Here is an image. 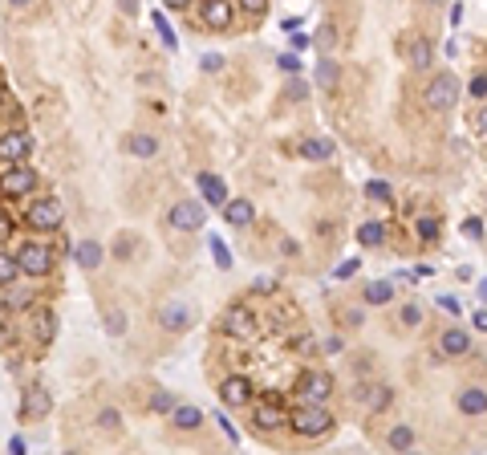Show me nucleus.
I'll use <instances>...</instances> for the list:
<instances>
[{
    "label": "nucleus",
    "instance_id": "2f4dec72",
    "mask_svg": "<svg viewBox=\"0 0 487 455\" xmlns=\"http://www.w3.org/2000/svg\"><path fill=\"white\" fill-rule=\"evenodd\" d=\"M94 427H97V431H118V427H122V415H118L114 406H102V410H97V419H94Z\"/></svg>",
    "mask_w": 487,
    "mask_h": 455
},
{
    "label": "nucleus",
    "instance_id": "72a5a7b5",
    "mask_svg": "<svg viewBox=\"0 0 487 455\" xmlns=\"http://www.w3.org/2000/svg\"><path fill=\"white\" fill-rule=\"evenodd\" d=\"M16 273H20V268H16V256L0 252V289H4V285H13V280H16Z\"/></svg>",
    "mask_w": 487,
    "mask_h": 455
},
{
    "label": "nucleus",
    "instance_id": "423d86ee",
    "mask_svg": "<svg viewBox=\"0 0 487 455\" xmlns=\"http://www.w3.org/2000/svg\"><path fill=\"white\" fill-rule=\"evenodd\" d=\"M203 220H208V211H203L199 199H179V203H171V211H167V224L175 228V232H199Z\"/></svg>",
    "mask_w": 487,
    "mask_h": 455
},
{
    "label": "nucleus",
    "instance_id": "412c9836",
    "mask_svg": "<svg viewBox=\"0 0 487 455\" xmlns=\"http://www.w3.org/2000/svg\"><path fill=\"white\" fill-rule=\"evenodd\" d=\"M171 422H175L179 431H199V427H203V410L191 403H179L175 410H171Z\"/></svg>",
    "mask_w": 487,
    "mask_h": 455
},
{
    "label": "nucleus",
    "instance_id": "c756f323",
    "mask_svg": "<svg viewBox=\"0 0 487 455\" xmlns=\"http://www.w3.org/2000/svg\"><path fill=\"white\" fill-rule=\"evenodd\" d=\"M390 403H394V390H390V386H373L370 394H366V406H370L373 415H378V410H386Z\"/></svg>",
    "mask_w": 487,
    "mask_h": 455
},
{
    "label": "nucleus",
    "instance_id": "6e6552de",
    "mask_svg": "<svg viewBox=\"0 0 487 455\" xmlns=\"http://www.w3.org/2000/svg\"><path fill=\"white\" fill-rule=\"evenodd\" d=\"M29 150H32V138L25 134V130H4V134H0V159L8 162V167L25 162Z\"/></svg>",
    "mask_w": 487,
    "mask_h": 455
},
{
    "label": "nucleus",
    "instance_id": "052dcab7",
    "mask_svg": "<svg viewBox=\"0 0 487 455\" xmlns=\"http://www.w3.org/2000/svg\"><path fill=\"white\" fill-rule=\"evenodd\" d=\"M65 455H78V451H65Z\"/></svg>",
    "mask_w": 487,
    "mask_h": 455
},
{
    "label": "nucleus",
    "instance_id": "a18cd8bd",
    "mask_svg": "<svg viewBox=\"0 0 487 455\" xmlns=\"http://www.w3.org/2000/svg\"><path fill=\"white\" fill-rule=\"evenodd\" d=\"M289 45H292V53H301V49L313 45V37H308V32H292V37H289Z\"/></svg>",
    "mask_w": 487,
    "mask_h": 455
},
{
    "label": "nucleus",
    "instance_id": "864d4df0",
    "mask_svg": "<svg viewBox=\"0 0 487 455\" xmlns=\"http://www.w3.org/2000/svg\"><path fill=\"white\" fill-rule=\"evenodd\" d=\"M313 41H321V45H329V41H333V25H321V32H317Z\"/></svg>",
    "mask_w": 487,
    "mask_h": 455
},
{
    "label": "nucleus",
    "instance_id": "de8ad7c7",
    "mask_svg": "<svg viewBox=\"0 0 487 455\" xmlns=\"http://www.w3.org/2000/svg\"><path fill=\"white\" fill-rule=\"evenodd\" d=\"M8 455H29V443H25L20 435H13L8 439Z\"/></svg>",
    "mask_w": 487,
    "mask_h": 455
},
{
    "label": "nucleus",
    "instance_id": "cd10ccee",
    "mask_svg": "<svg viewBox=\"0 0 487 455\" xmlns=\"http://www.w3.org/2000/svg\"><path fill=\"white\" fill-rule=\"evenodd\" d=\"M414 232H419V240H422V244H431V240H438L443 224H438L435 215H419V220H414Z\"/></svg>",
    "mask_w": 487,
    "mask_h": 455
},
{
    "label": "nucleus",
    "instance_id": "8fccbe9b",
    "mask_svg": "<svg viewBox=\"0 0 487 455\" xmlns=\"http://www.w3.org/2000/svg\"><path fill=\"white\" fill-rule=\"evenodd\" d=\"M220 65H224L220 53H208V57H203V69H208V73H211V69H220Z\"/></svg>",
    "mask_w": 487,
    "mask_h": 455
},
{
    "label": "nucleus",
    "instance_id": "4d7b16f0",
    "mask_svg": "<svg viewBox=\"0 0 487 455\" xmlns=\"http://www.w3.org/2000/svg\"><path fill=\"white\" fill-rule=\"evenodd\" d=\"M438 305L447 309V313H459V301H455V297H438Z\"/></svg>",
    "mask_w": 487,
    "mask_h": 455
},
{
    "label": "nucleus",
    "instance_id": "f8f14e48",
    "mask_svg": "<svg viewBox=\"0 0 487 455\" xmlns=\"http://www.w3.org/2000/svg\"><path fill=\"white\" fill-rule=\"evenodd\" d=\"M220 403H224V406L252 403V382H248L244 374H232V378H224V382H220Z\"/></svg>",
    "mask_w": 487,
    "mask_h": 455
},
{
    "label": "nucleus",
    "instance_id": "09e8293b",
    "mask_svg": "<svg viewBox=\"0 0 487 455\" xmlns=\"http://www.w3.org/2000/svg\"><path fill=\"white\" fill-rule=\"evenodd\" d=\"M215 422H220V427H224V435L232 439V443H236V439H240V435H236V427H232V422H227V415H215Z\"/></svg>",
    "mask_w": 487,
    "mask_h": 455
},
{
    "label": "nucleus",
    "instance_id": "1a4fd4ad",
    "mask_svg": "<svg viewBox=\"0 0 487 455\" xmlns=\"http://www.w3.org/2000/svg\"><path fill=\"white\" fill-rule=\"evenodd\" d=\"M195 313L187 301H167V305L159 309V325L167 329V333H183V329H191Z\"/></svg>",
    "mask_w": 487,
    "mask_h": 455
},
{
    "label": "nucleus",
    "instance_id": "2eb2a0df",
    "mask_svg": "<svg viewBox=\"0 0 487 455\" xmlns=\"http://www.w3.org/2000/svg\"><path fill=\"white\" fill-rule=\"evenodd\" d=\"M438 350H443V358H463V354H471V333H467V329H459V325H451V329H443Z\"/></svg>",
    "mask_w": 487,
    "mask_h": 455
},
{
    "label": "nucleus",
    "instance_id": "13d9d810",
    "mask_svg": "<svg viewBox=\"0 0 487 455\" xmlns=\"http://www.w3.org/2000/svg\"><path fill=\"white\" fill-rule=\"evenodd\" d=\"M479 297H483V301H487V280H483V285H479Z\"/></svg>",
    "mask_w": 487,
    "mask_h": 455
},
{
    "label": "nucleus",
    "instance_id": "7ed1b4c3",
    "mask_svg": "<svg viewBox=\"0 0 487 455\" xmlns=\"http://www.w3.org/2000/svg\"><path fill=\"white\" fill-rule=\"evenodd\" d=\"M25 224H29L32 232H57V228L65 224L61 199H53V195H45V199H32L29 211H25Z\"/></svg>",
    "mask_w": 487,
    "mask_h": 455
},
{
    "label": "nucleus",
    "instance_id": "ea45409f",
    "mask_svg": "<svg viewBox=\"0 0 487 455\" xmlns=\"http://www.w3.org/2000/svg\"><path fill=\"white\" fill-rule=\"evenodd\" d=\"M463 236H467V240H483V220H479V215H467V220H463Z\"/></svg>",
    "mask_w": 487,
    "mask_h": 455
},
{
    "label": "nucleus",
    "instance_id": "79ce46f5",
    "mask_svg": "<svg viewBox=\"0 0 487 455\" xmlns=\"http://www.w3.org/2000/svg\"><path fill=\"white\" fill-rule=\"evenodd\" d=\"M284 98H289V102H301V98H308V85H305V81H296V78H292L289 85H284Z\"/></svg>",
    "mask_w": 487,
    "mask_h": 455
},
{
    "label": "nucleus",
    "instance_id": "9d476101",
    "mask_svg": "<svg viewBox=\"0 0 487 455\" xmlns=\"http://www.w3.org/2000/svg\"><path fill=\"white\" fill-rule=\"evenodd\" d=\"M199 16H203V25L215 32L232 29V20H236V4L232 0H211V4H199Z\"/></svg>",
    "mask_w": 487,
    "mask_h": 455
},
{
    "label": "nucleus",
    "instance_id": "e433bc0d",
    "mask_svg": "<svg viewBox=\"0 0 487 455\" xmlns=\"http://www.w3.org/2000/svg\"><path fill=\"white\" fill-rule=\"evenodd\" d=\"M150 20H155V29L162 32V45H167V49H175L179 41H175V29L167 25V16H162V13H150Z\"/></svg>",
    "mask_w": 487,
    "mask_h": 455
},
{
    "label": "nucleus",
    "instance_id": "9b49d317",
    "mask_svg": "<svg viewBox=\"0 0 487 455\" xmlns=\"http://www.w3.org/2000/svg\"><path fill=\"white\" fill-rule=\"evenodd\" d=\"M53 410V394L45 386H29L20 394V419H45Z\"/></svg>",
    "mask_w": 487,
    "mask_h": 455
},
{
    "label": "nucleus",
    "instance_id": "f3484780",
    "mask_svg": "<svg viewBox=\"0 0 487 455\" xmlns=\"http://www.w3.org/2000/svg\"><path fill=\"white\" fill-rule=\"evenodd\" d=\"M455 406L463 410V415H487V390L483 386H463L459 394H455Z\"/></svg>",
    "mask_w": 487,
    "mask_h": 455
},
{
    "label": "nucleus",
    "instance_id": "6e6d98bb",
    "mask_svg": "<svg viewBox=\"0 0 487 455\" xmlns=\"http://www.w3.org/2000/svg\"><path fill=\"white\" fill-rule=\"evenodd\" d=\"M471 325H475V329H487V309H479V313H471Z\"/></svg>",
    "mask_w": 487,
    "mask_h": 455
},
{
    "label": "nucleus",
    "instance_id": "b1692460",
    "mask_svg": "<svg viewBox=\"0 0 487 455\" xmlns=\"http://www.w3.org/2000/svg\"><path fill=\"white\" fill-rule=\"evenodd\" d=\"M301 155L313 162L329 159V155H333V138H305V143H301Z\"/></svg>",
    "mask_w": 487,
    "mask_h": 455
},
{
    "label": "nucleus",
    "instance_id": "dca6fc26",
    "mask_svg": "<svg viewBox=\"0 0 487 455\" xmlns=\"http://www.w3.org/2000/svg\"><path fill=\"white\" fill-rule=\"evenodd\" d=\"M195 183H199V191H203V199H208L211 208H224L227 199H232V195H227V183L220 175H211V171H199Z\"/></svg>",
    "mask_w": 487,
    "mask_h": 455
},
{
    "label": "nucleus",
    "instance_id": "f03ea898",
    "mask_svg": "<svg viewBox=\"0 0 487 455\" xmlns=\"http://www.w3.org/2000/svg\"><path fill=\"white\" fill-rule=\"evenodd\" d=\"M16 268L25 276H49L53 273V248L45 240H25L16 248Z\"/></svg>",
    "mask_w": 487,
    "mask_h": 455
},
{
    "label": "nucleus",
    "instance_id": "f704fd0d",
    "mask_svg": "<svg viewBox=\"0 0 487 455\" xmlns=\"http://www.w3.org/2000/svg\"><path fill=\"white\" fill-rule=\"evenodd\" d=\"M134 244H138V236H134V232H122V236L114 240V260H126L130 252H134Z\"/></svg>",
    "mask_w": 487,
    "mask_h": 455
},
{
    "label": "nucleus",
    "instance_id": "393cba45",
    "mask_svg": "<svg viewBox=\"0 0 487 455\" xmlns=\"http://www.w3.org/2000/svg\"><path fill=\"white\" fill-rule=\"evenodd\" d=\"M357 240L366 244V248H378V244L386 240V224H378V220H366V224L357 228Z\"/></svg>",
    "mask_w": 487,
    "mask_h": 455
},
{
    "label": "nucleus",
    "instance_id": "6ab92c4d",
    "mask_svg": "<svg viewBox=\"0 0 487 455\" xmlns=\"http://www.w3.org/2000/svg\"><path fill=\"white\" fill-rule=\"evenodd\" d=\"M224 220L232 228H248L256 220V208H252V199H227L224 203Z\"/></svg>",
    "mask_w": 487,
    "mask_h": 455
},
{
    "label": "nucleus",
    "instance_id": "4be33fe9",
    "mask_svg": "<svg viewBox=\"0 0 487 455\" xmlns=\"http://www.w3.org/2000/svg\"><path fill=\"white\" fill-rule=\"evenodd\" d=\"M126 150L134 159H155V155H159V138H155V134H130Z\"/></svg>",
    "mask_w": 487,
    "mask_h": 455
},
{
    "label": "nucleus",
    "instance_id": "603ef678",
    "mask_svg": "<svg viewBox=\"0 0 487 455\" xmlns=\"http://www.w3.org/2000/svg\"><path fill=\"white\" fill-rule=\"evenodd\" d=\"M264 8H268V0H248V13L252 16H264Z\"/></svg>",
    "mask_w": 487,
    "mask_h": 455
},
{
    "label": "nucleus",
    "instance_id": "aec40b11",
    "mask_svg": "<svg viewBox=\"0 0 487 455\" xmlns=\"http://www.w3.org/2000/svg\"><path fill=\"white\" fill-rule=\"evenodd\" d=\"M406 57H410V65H414V69H431V65H435V49H431V41H426V37H410Z\"/></svg>",
    "mask_w": 487,
    "mask_h": 455
},
{
    "label": "nucleus",
    "instance_id": "7c9ffc66",
    "mask_svg": "<svg viewBox=\"0 0 487 455\" xmlns=\"http://www.w3.org/2000/svg\"><path fill=\"white\" fill-rule=\"evenodd\" d=\"M175 394H171V390H155V394H150V410H155V415H171V410H175Z\"/></svg>",
    "mask_w": 487,
    "mask_h": 455
},
{
    "label": "nucleus",
    "instance_id": "bb28decb",
    "mask_svg": "<svg viewBox=\"0 0 487 455\" xmlns=\"http://www.w3.org/2000/svg\"><path fill=\"white\" fill-rule=\"evenodd\" d=\"M390 297H394L390 280H370L366 285V305H390Z\"/></svg>",
    "mask_w": 487,
    "mask_h": 455
},
{
    "label": "nucleus",
    "instance_id": "bf43d9fd",
    "mask_svg": "<svg viewBox=\"0 0 487 455\" xmlns=\"http://www.w3.org/2000/svg\"><path fill=\"white\" fill-rule=\"evenodd\" d=\"M406 455H422V451H406Z\"/></svg>",
    "mask_w": 487,
    "mask_h": 455
},
{
    "label": "nucleus",
    "instance_id": "49530a36",
    "mask_svg": "<svg viewBox=\"0 0 487 455\" xmlns=\"http://www.w3.org/2000/svg\"><path fill=\"white\" fill-rule=\"evenodd\" d=\"M354 273H357V260H341V264H337V273H333V276H337V280H349Z\"/></svg>",
    "mask_w": 487,
    "mask_h": 455
},
{
    "label": "nucleus",
    "instance_id": "c85d7f7f",
    "mask_svg": "<svg viewBox=\"0 0 487 455\" xmlns=\"http://www.w3.org/2000/svg\"><path fill=\"white\" fill-rule=\"evenodd\" d=\"M37 338H41V341L57 338V317H53L49 309H37Z\"/></svg>",
    "mask_w": 487,
    "mask_h": 455
},
{
    "label": "nucleus",
    "instance_id": "58836bf2",
    "mask_svg": "<svg viewBox=\"0 0 487 455\" xmlns=\"http://www.w3.org/2000/svg\"><path fill=\"white\" fill-rule=\"evenodd\" d=\"M211 252H215V264L220 268H232V252H227V244L220 236H211Z\"/></svg>",
    "mask_w": 487,
    "mask_h": 455
},
{
    "label": "nucleus",
    "instance_id": "c03bdc74",
    "mask_svg": "<svg viewBox=\"0 0 487 455\" xmlns=\"http://www.w3.org/2000/svg\"><path fill=\"white\" fill-rule=\"evenodd\" d=\"M471 98H487V73H475V78H471Z\"/></svg>",
    "mask_w": 487,
    "mask_h": 455
},
{
    "label": "nucleus",
    "instance_id": "5fc2aeb1",
    "mask_svg": "<svg viewBox=\"0 0 487 455\" xmlns=\"http://www.w3.org/2000/svg\"><path fill=\"white\" fill-rule=\"evenodd\" d=\"M272 289H276L272 276H260V280H256V292H272Z\"/></svg>",
    "mask_w": 487,
    "mask_h": 455
},
{
    "label": "nucleus",
    "instance_id": "ddd939ff",
    "mask_svg": "<svg viewBox=\"0 0 487 455\" xmlns=\"http://www.w3.org/2000/svg\"><path fill=\"white\" fill-rule=\"evenodd\" d=\"M220 329L224 333H232V338H248L252 329H256V317H252V309H244V305H232L224 313V321H220Z\"/></svg>",
    "mask_w": 487,
    "mask_h": 455
},
{
    "label": "nucleus",
    "instance_id": "a878e982",
    "mask_svg": "<svg viewBox=\"0 0 487 455\" xmlns=\"http://www.w3.org/2000/svg\"><path fill=\"white\" fill-rule=\"evenodd\" d=\"M337 78H341V69L333 57H321V65H317V85L321 90H337Z\"/></svg>",
    "mask_w": 487,
    "mask_h": 455
},
{
    "label": "nucleus",
    "instance_id": "5701e85b",
    "mask_svg": "<svg viewBox=\"0 0 487 455\" xmlns=\"http://www.w3.org/2000/svg\"><path fill=\"white\" fill-rule=\"evenodd\" d=\"M386 443L394 447V451H414V427H410V422H398V427H390Z\"/></svg>",
    "mask_w": 487,
    "mask_h": 455
},
{
    "label": "nucleus",
    "instance_id": "a19ab883",
    "mask_svg": "<svg viewBox=\"0 0 487 455\" xmlns=\"http://www.w3.org/2000/svg\"><path fill=\"white\" fill-rule=\"evenodd\" d=\"M398 321H402V325H422V309L414 305V301H406L402 313H398Z\"/></svg>",
    "mask_w": 487,
    "mask_h": 455
},
{
    "label": "nucleus",
    "instance_id": "0eeeda50",
    "mask_svg": "<svg viewBox=\"0 0 487 455\" xmlns=\"http://www.w3.org/2000/svg\"><path fill=\"white\" fill-rule=\"evenodd\" d=\"M301 394H305V406H325V398L333 394V374L308 370L305 378H301Z\"/></svg>",
    "mask_w": 487,
    "mask_h": 455
},
{
    "label": "nucleus",
    "instance_id": "a211bd4d",
    "mask_svg": "<svg viewBox=\"0 0 487 455\" xmlns=\"http://www.w3.org/2000/svg\"><path fill=\"white\" fill-rule=\"evenodd\" d=\"M73 260H78L85 273H94V268H102V260H106V248L97 240H81V244H73Z\"/></svg>",
    "mask_w": 487,
    "mask_h": 455
},
{
    "label": "nucleus",
    "instance_id": "3c124183",
    "mask_svg": "<svg viewBox=\"0 0 487 455\" xmlns=\"http://www.w3.org/2000/svg\"><path fill=\"white\" fill-rule=\"evenodd\" d=\"M475 130L487 134V106H479V114H475Z\"/></svg>",
    "mask_w": 487,
    "mask_h": 455
},
{
    "label": "nucleus",
    "instance_id": "f257e3e1",
    "mask_svg": "<svg viewBox=\"0 0 487 455\" xmlns=\"http://www.w3.org/2000/svg\"><path fill=\"white\" fill-rule=\"evenodd\" d=\"M289 427L296 431L301 439H321L329 435V427H333V415L325 410V406H296L289 415Z\"/></svg>",
    "mask_w": 487,
    "mask_h": 455
},
{
    "label": "nucleus",
    "instance_id": "4c0bfd02",
    "mask_svg": "<svg viewBox=\"0 0 487 455\" xmlns=\"http://www.w3.org/2000/svg\"><path fill=\"white\" fill-rule=\"evenodd\" d=\"M276 69H284L289 78H296V73H301V57H296V53H280V57H276Z\"/></svg>",
    "mask_w": 487,
    "mask_h": 455
},
{
    "label": "nucleus",
    "instance_id": "4468645a",
    "mask_svg": "<svg viewBox=\"0 0 487 455\" xmlns=\"http://www.w3.org/2000/svg\"><path fill=\"white\" fill-rule=\"evenodd\" d=\"M252 427H260V431H276V427H289V415L280 410V403H256L252 406Z\"/></svg>",
    "mask_w": 487,
    "mask_h": 455
},
{
    "label": "nucleus",
    "instance_id": "37998d69",
    "mask_svg": "<svg viewBox=\"0 0 487 455\" xmlns=\"http://www.w3.org/2000/svg\"><path fill=\"white\" fill-rule=\"evenodd\" d=\"M13 232H16V220H13V215H8V211H0V244L8 240Z\"/></svg>",
    "mask_w": 487,
    "mask_h": 455
},
{
    "label": "nucleus",
    "instance_id": "473e14b6",
    "mask_svg": "<svg viewBox=\"0 0 487 455\" xmlns=\"http://www.w3.org/2000/svg\"><path fill=\"white\" fill-rule=\"evenodd\" d=\"M366 195L378 199V203H390V199H394V187H390L386 179H370V183H366Z\"/></svg>",
    "mask_w": 487,
    "mask_h": 455
},
{
    "label": "nucleus",
    "instance_id": "c9c22d12",
    "mask_svg": "<svg viewBox=\"0 0 487 455\" xmlns=\"http://www.w3.org/2000/svg\"><path fill=\"white\" fill-rule=\"evenodd\" d=\"M106 333H114V338L126 333V313H122V309H110V313H106Z\"/></svg>",
    "mask_w": 487,
    "mask_h": 455
},
{
    "label": "nucleus",
    "instance_id": "39448f33",
    "mask_svg": "<svg viewBox=\"0 0 487 455\" xmlns=\"http://www.w3.org/2000/svg\"><path fill=\"white\" fill-rule=\"evenodd\" d=\"M459 78L455 73H438V78H431V85H426V94H422V102L431 106V110H451L455 102H459Z\"/></svg>",
    "mask_w": 487,
    "mask_h": 455
},
{
    "label": "nucleus",
    "instance_id": "20e7f679",
    "mask_svg": "<svg viewBox=\"0 0 487 455\" xmlns=\"http://www.w3.org/2000/svg\"><path fill=\"white\" fill-rule=\"evenodd\" d=\"M37 171L25 167V162H16V167H4V175H0V195L4 199H25V195L37 191Z\"/></svg>",
    "mask_w": 487,
    "mask_h": 455
}]
</instances>
